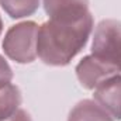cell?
Instances as JSON below:
<instances>
[{
	"mask_svg": "<svg viewBox=\"0 0 121 121\" xmlns=\"http://www.w3.org/2000/svg\"><path fill=\"white\" fill-rule=\"evenodd\" d=\"M93 26L90 11L76 18H49L38 30V58L49 66L69 65L87 44Z\"/></svg>",
	"mask_w": 121,
	"mask_h": 121,
	"instance_id": "1",
	"label": "cell"
},
{
	"mask_svg": "<svg viewBox=\"0 0 121 121\" xmlns=\"http://www.w3.org/2000/svg\"><path fill=\"white\" fill-rule=\"evenodd\" d=\"M39 26L34 21H23L10 27L3 39V51L9 59L26 65L37 59V41Z\"/></svg>",
	"mask_w": 121,
	"mask_h": 121,
	"instance_id": "2",
	"label": "cell"
},
{
	"mask_svg": "<svg viewBox=\"0 0 121 121\" xmlns=\"http://www.w3.org/2000/svg\"><path fill=\"white\" fill-rule=\"evenodd\" d=\"M91 55L121 72V21L107 18L96 26Z\"/></svg>",
	"mask_w": 121,
	"mask_h": 121,
	"instance_id": "3",
	"label": "cell"
},
{
	"mask_svg": "<svg viewBox=\"0 0 121 121\" xmlns=\"http://www.w3.org/2000/svg\"><path fill=\"white\" fill-rule=\"evenodd\" d=\"M76 76L80 82L82 87L86 90H94L101 82L106 79L118 75L120 70L103 60L94 58L93 55H87L76 65Z\"/></svg>",
	"mask_w": 121,
	"mask_h": 121,
	"instance_id": "4",
	"label": "cell"
},
{
	"mask_svg": "<svg viewBox=\"0 0 121 121\" xmlns=\"http://www.w3.org/2000/svg\"><path fill=\"white\" fill-rule=\"evenodd\" d=\"M93 99L113 120H121V75H114L101 82L94 89Z\"/></svg>",
	"mask_w": 121,
	"mask_h": 121,
	"instance_id": "5",
	"label": "cell"
},
{
	"mask_svg": "<svg viewBox=\"0 0 121 121\" xmlns=\"http://www.w3.org/2000/svg\"><path fill=\"white\" fill-rule=\"evenodd\" d=\"M47 16L54 18H76L89 13V0H42Z\"/></svg>",
	"mask_w": 121,
	"mask_h": 121,
	"instance_id": "6",
	"label": "cell"
},
{
	"mask_svg": "<svg viewBox=\"0 0 121 121\" xmlns=\"http://www.w3.org/2000/svg\"><path fill=\"white\" fill-rule=\"evenodd\" d=\"M68 121H114L94 100L85 99L79 101L69 113Z\"/></svg>",
	"mask_w": 121,
	"mask_h": 121,
	"instance_id": "7",
	"label": "cell"
},
{
	"mask_svg": "<svg viewBox=\"0 0 121 121\" xmlns=\"http://www.w3.org/2000/svg\"><path fill=\"white\" fill-rule=\"evenodd\" d=\"M21 104V91L20 89L10 83L0 89V121L10 118Z\"/></svg>",
	"mask_w": 121,
	"mask_h": 121,
	"instance_id": "8",
	"label": "cell"
},
{
	"mask_svg": "<svg viewBox=\"0 0 121 121\" xmlns=\"http://www.w3.org/2000/svg\"><path fill=\"white\" fill-rule=\"evenodd\" d=\"M0 6L7 16L17 20L32 16L39 7V0H0Z\"/></svg>",
	"mask_w": 121,
	"mask_h": 121,
	"instance_id": "9",
	"label": "cell"
},
{
	"mask_svg": "<svg viewBox=\"0 0 121 121\" xmlns=\"http://www.w3.org/2000/svg\"><path fill=\"white\" fill-rule=\"evenodd\" d=\"M13 69L10 68L9 62L0 55V89H3L4 86L10 85L13 80Z\"/></svg>",
	"mask_w": 121,
	"mask_h": 121,
	"instance_id": "10",
	"label": "cell"
},
{
	"mask_svg": "<svg viewBox=\"0 0 121 121\" xmlns=\"http://www.w3.org/2000/svg\"><path fill=\"white\" fill-rule=\"evenodd\" d=\"M4 121H32L30 117V114L26 111V110H23V108H18L10 118H7V120Z\"/></svg>",
	"mask_w": 121,
	"mask_h": 121,
	"instance_id": "11",
	"label": "cell"
},
{
	"mask_svg": "<svg viewBox=\"0 0 121 121\" xmlns=\"http://www.w3.org/2000/svg\"><path fill=\"white\" fill-rule=\"evenodd\" d=\"M1 31H3V21H1V17H0V35H1Z\"/></svg>",
	"mask_w": 121,
	"mask_h": 121,
	"instance_id": "12",
	"label": "cell"
}]
</instances>
